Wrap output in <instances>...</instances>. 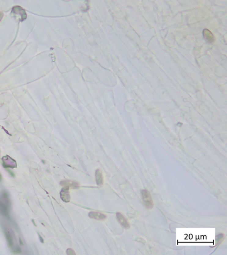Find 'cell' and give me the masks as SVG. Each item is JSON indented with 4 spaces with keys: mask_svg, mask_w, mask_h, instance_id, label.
<instances>
[{
    "mask_svg": "<svg viewBox=\"0 0 227 255\" xmlns=\"http://www.w3.org/2000/svg\"><path fill=\"white\" fill-rule=\"evenodd\" d=\"M141 195L143 203L145 207L148 209L153 208L154 205V203L149 191L145 189L142 190L141 191Z\"/></svg>",
    "mask_w": 227,
    "mask_h": 255,
    "instance_id": "1",
    "label": "cell"
},
{
    "mask_svg": "<svg viewBox=\"0 0 227 255\" xmlns=\"http://www.w3.org/2000/svg\"><path fill=\"white\" fill-rule=\"evenodd\" d=\"M69 188L64 187L60 192V196L62 200L65 203H69L70 201V196L69 192Z\"/></svg>",
    "mask_w": 227,
    "mask_h": 255,
    "instance_id": "2",
    "label": "cell"
},
{
    "mask_svg": "<svg viewBox=\"0 0 227 255\" xmlns=\"http://www.w3.org/2000/svg\"><path fill=\"white\" fill-rule=\"evenodd\" d=\"M117 218L118 219L119 223L121 224L123 227L126 229H128L130 227V225L127 221L126 219L124 217L123 215L120 213H117L116 214Z\"/></svg>",
    "mask_w": 227,
    "mask_h": 255,
    "instance_id": "3",
    "label": "cell"
},
{
    "mask_svg": "<svg viewBox=\"0 0 227 255\" xmlns=\"http://www.w3.org/2000/svg\"><path fill=\"white\" fill-rule=\"evenodd\" d=\"M60 184L64 187H68L72 189H77L79 187V185L77 182L70 180H64L60 182Z\"/></svg>",
    "mask_w": 227,
    "mask_h": 255,
    "instance_id": "4",
    "label": "cell"
},
{
    "mask_svg": "<svg viewBox=\"0 0 227 255\" xmlns=\"http://www.w3.org/2000/svg\"><path fill=\"white\" fill-rule=\"evenodd\" d=\"M203 36L205 41L209 43H213L215 41V38L214 35L208 29H204L203 31Z\"/></svg>",
    "mask_w": 227,
    "mask_h": 255,
    "instance_id": "5",
    "label": "cell"
},
{
    "mask_svg": "<svg viewBox=\"0 0 227 255\" xmlns=\"http://www.w3.org/2000/svg\"><path fill=\"white\" fill-rule=\"evenodd\" d=\"M88 216L90 218L98 220H104L107 218V216L105 214L97 212H90L88 214Z\"/></svg>",
    "mask_w": 227,
    "mask_h": 255,
    "instance_id": "6",
    "label": "cell"
},
{
    "mask_svg": "<svg viewBox=\"0 0 227 255\" xmlns=\"http://www.w3.org/2000/svg\"><path fill=\"white\" fill-rule=\"evenodd\" d=\"M96 184L98 186H101L104 183V178L102 171L100 169H97L96 171Z\"/></svg>",
    "mask_w": 227,
    "mask_h": 255,
    "instance_id": "7",
    "label": "cell"
},
{
    "mask_svg": "<svg viewBox=\"0 0 227 255\" xmlns=\"http://www.w3.org/2000/svg\"><path fill=\"white\" fill-rule=\"evenodd\" d=\"M67 254L68 255H75V253L74 251L71 249H68L66 251Z\"/></svg>",
    "mask_w": 227,
    "mask_h": 255,
    "instance_id": "8",
    "label": "cell"
},
{
    "mask_svg": "<svg viewBox=\"0 0 227 255\" xmlns=\"http://www.w3.org/2000/svg\"><path fill=\"white\" fill-rule=\"evenodd\" d=\"M3 14L2 13L0 12V21L2 19V17H3Z\"/></svg>",
    "mask_w": 227,
    "mask_h": 255,
    "instance_id": "9",
    "label": "cell"
}]
</instances>
